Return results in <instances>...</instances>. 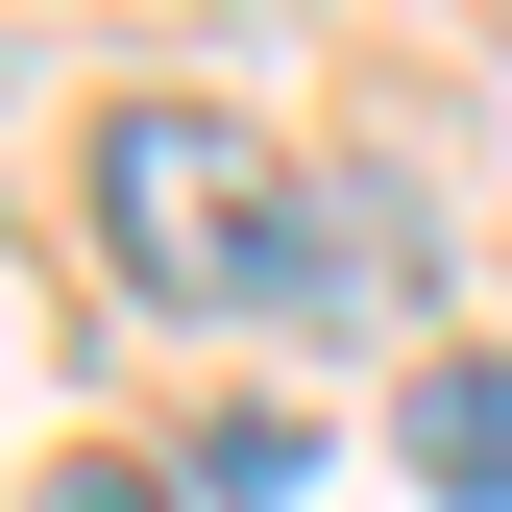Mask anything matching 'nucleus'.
Masks as SVG:
<instances>
[{"label":"nucleus","instance_id":"f257e3e1","mask_svg":"<svg viewBox=\"0 0 512 512\" xmlns=\"http://www.w3.org/2000/svg\"><path fill=\"white\" fill-rule=\"evenodd\" d=\"M98 220H122V269H147L171 317H244V293H342L317 269V196L269 147H244L220 98H122L98 122Z\"/></svg>","mask_w":512,"mask_h":512},{"label":"nucleus","instance_id":"20e7f679","mask_svg":"<svg viewBox=\"0 0 512 512\" xmlns=\"http://www.w3.org/2000/svg\"><path fill=\"white\" fill-rule=\"evenodd\" d=\"M49 512H171V488H147V464H74V488H49Z\"/></svg>","mask_w":512,"mask_h":512},{"label":"nucleus","instance_id":"7ed1b4c3","mask_svg":"<svg viewBox=\"0 0 512 512\" xmlns=\"http://www.w3.org/2000/svg\"><path fill=\"white\" fill-rule=\"evenodd\" d=\"M293 464H317L293 415H220V439H196V488H220V512H293Z\"/></svg>","mask_w":512,"mask_h":512},{"label":"nucleus","instance_id":"f03ea898","mask_svg":"<svg viewBox=\"0 0 512 512\" xmlns=\"http://www.w3.org/2000/svg\"><path fill=\"white\" fill-rule=\"evenodd\" d=\"M415 488L512 512V342H439V366H415Z\"/></svg>","mask_w":512,"mask_h":512}]
</instances>
